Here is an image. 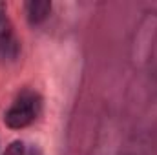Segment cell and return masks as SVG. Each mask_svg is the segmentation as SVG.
<instances>
[{"mask_svg": "<svg viewBox=\"0 0 157 155\" xmlns=\"http://www.w3.org/2000/svg\"><path fill=\"white\" fill-rule=\"evenodd\" d=\"M20 53V40L15 33L7 7L0 2V62H13Z\"/></svg>", "mask_w": 157, "mask_h": 155, "instance_id": "2", "label": "cell"}, {"mask_svg": "<svg viewBox=\"0 0 157 155\" xmlns=\"http://www.w3.org/2000/svg\"><path fill=\"white\" fill-rule=\"evenodd\" d=\"M4 155H37V153H35V148H29L26 142L15 141V142L9 144V148L6 150Z\"/></svg>", "mask_w": 157, "mask_h": 155, "instance_id": "4", "label": "cell"}, {"mask_svg": "<svg viewBox=\"0 0 157 155\" xmlns=\"http://www.w3.org/2000/svg\"><path fill=\"white\" fill-rule=\"evenodd\" d=\"M24 9H26V17L29 20V24H40L44 22L49 13H51V2H46V0H33V2H26L24 4Z\"/></svg>", "mask_w": 157, "mask_h": 155, "instance_id": "3", "label": "cell"}, {"mask_svg": "<svg viewBox=\"0 0 157 155\" xmlns=\"http://www.w3.org/2000/svg\"><path fill=\"white\" fill-rule=\"evenodd\" d=\"M40 110H42L40 95L37 91L24 89L13 100V104L7 108V112L4 113V122L11 130L28 128L29 124H33L37 120V117L40 115Z\"/></svg>", "mask_w": 157, "mask_h": 155, "instance_id": "1", "label": "cell"}]
</instances>
